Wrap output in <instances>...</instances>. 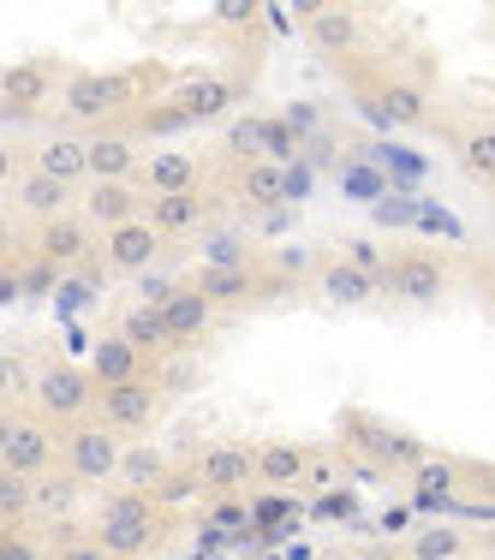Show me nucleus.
Listing matches in <instances>:
<instances>
[{
	"mask_svg": "<svg viewBox=\"0 0 495 560\" xmlns=\"http://www.w3.org/2000/svg\"><path fill=\"white\" fill-rule=\"evenodd\" d=\"M162 250L168 245L143 221H126V226H114V233H102V262H108V275H150L156 262H162Z\"/></svg>",
	"mask_w": 495,
	"mask_h": 560,
	"instance_id": "nucleus-24",
	"label": "nucleus"
},
{
	"mask_svg": "<svg viewBox=\"0 0 495 560\" xmlns=\"http://www.w3.org/2000/svg\"><path fill=\"white\" fill-rule=\"evenodd\" d=\"M48 560H114L108 549H102L90 530H78V525H60L55 537H48Z\"/></svg>",
	"mask_w": 495,
	"mask_h": 560,
	"instance_id": "nucleus-35",
	"label": "nucleus"
},
{
	"mask_svg": "<svg viewBox=\"0 0 495 560\" xmlns=\"http://www.w3.org/2000/svg\"><path fill=\"white\" fill-rule=\"evenodd\" d=\"M221 155H227V162H239V167L263 162V138H257V119H239V126H227V138H221Z\"/></svg>",
	"mask_w": 495,
	"mask_h": 560,
	"instance_id": "nucleus-39",
	"label": "nucleus"
},
{
	"mask_svg": "<svg viewBox=\"0 0 495 560\" xmlns=\"http://www.w3.org/2000/svg\"><path fill=\"white\" fill-rule=\"evenodd\" d=\"M192 126V114L180 108V102H143L138 114H131V131H138V138H173V131H185Z\"/></svg>",
	"mask_w": 495,
	"mask_h": 560,
	"instance_id": "nucleus-34",
	"label": "nucleus"
},
{
	"mask_svg": "<svg viewBox=\"0 0 495 560\" xmlns=\"http://www.w3.org/2000/svg\"><path fill=\"white\" fill-rule=\"evenodd\" d=\"M180 459H168L162 447H150V442H131L126 453H119V471H114V483L119 489H131V495H156V489L168 483V471Z\"/></svg>",
	"mask_w": 495,
	"mask_h": 560,
	"instance_id": "nucleus-29",
	"label": "nucleus"
},
{
	"mask_svg": "<svg viewBox=\"0 0 495 560\" xmlns=\"http://www.w3.org/2000/svg\"><path fill=\"white\" fill-rule=\"evenodd\" d=\"M90 537H96L114 560H150V555H162V549H168V537H173V513H168V506H156L150 495L114 489V495H102V501H96Z\"/></svg>",
	"mask_w": 495,
	"mask_h": 560,
	"instance_id": "nucleus-1",
	"label": "nucleus"
},
{
	"mask_svg": "<svg viewBox=\"0 0 495 560\" xmlns=\"http://www.w3.org/2000/svg\"><path fill=\"white\" fill-rule=\"evenodd\" d=\"M227 197L216 191V179L204 185V191H180V197H143V226H150L162 245H185V238L209 233V226L221 221Z\"/></svg>",
	"mask_w": 495,
	"mask_h": 560,
	"instance_id": "nucleus-5",
	"label": "nucleus"
},
{
	"mask_svg": "<svg viewBox=\"0 0 495 560\" xmlns=\"http://www.w3.org/2000/svg\"><path fill=\"white\" fill-rule=\"evenodd\" d=\"M341 262H353V269H365V275H377V280H382L388 250H377L370 238H346V245H341Z\"/></svg>",
	"mask_w": 495,
	"mask_h": 560,
	"instance_id": "nucleus-42",
	"label": "nucleus"
},
{
	"mask_svg": "<svg viewBox=\"0 0 495 560\" xmlns=\"http://www.w3.org/2000/svg\"><path fill=\"white\" fill-rule=\"evenodd\" d=\"M119 453H126V442H119L114 430H102L96 418H90V423H72V430H60V471L78 477L84 489L114 483Z\"/></svg>",
	"mask_w": 495,
	"mask_h": 560,
	"instance_id": "nucleus-8",
	"label": "nucleus"
},
{
	"mask_svg": "<svg viewBox=\"0 0 495 560\" xmlns=\"http://www.w3.org/2000/svg\"><path fill=\"white\" fill-rule=\"evenodd\" d=\"M24 250H31V238H24V221L12 215V209H0V269H19Z\"/></svg>",
	"mask_w": 495,
	"mask_h": 560,
	"instance_id": "nucleus-41",
	"label": "nucleus"
},
{
	"mask_svg": "<svg viewBox=\"0 0 495 560\" xmlns=\"http://www.w3.org/2000/svg\"><path fill=\"white\" fill-rule=\"evenodd\" d=\"M233 96H239V84H233V78H221V72H185L180 84H173V102L192 114V126H204V119H227V114H233Z\"/></svg>",
	"mask_w": 495,
	"mask_h": 560,
	"instance_id": "nucleus-25",
	"label": "nucleus"
},
{
	"mask_svg": "<svg viewBox=\"0 0 495 560\" xmlns=\"http://www.w3.org/2000/svg\"><path fill=\"white\" fill-rule=\"evenodd\" d=\"M31 257H43L48 269H72V262H90V226L84 215H55L31 226Z\"/></svg>",
	"mask_w": 495,
	"mask_h": 560,
	"instance_id": "nucleus-20",
	"label": "nucleus"
},
{
	"mask_svg": "<svg viewBox=\"0 0 495 560\" xmlns=\"http://www.w3.org/2000/svg\"><path fill=\"white\" fill-rule=\"evenodd\" d=\"M90 382H96V394L102 388H126V382H138V376H150V370H143V358L131 352L126 340L119 335H96V346H90Z\"/></svg>",
	"mask_w": 495,
	"mask_h": 560,
	"instance_id": "nucleus-27",
	"label": "nucleus"
},
{
	"mask_svg": "<svg viewBox=\"0 0 495 560\" xmlns=\"http://www.w3.org/2000/svg\"><path fill=\"white\" fill-rule=\"evenodd\" d=\"M316 292H323L329 304L358 311V304H377L382 299V280L365 275V269H353V262H341V257H329L323 269H316Z\"/></svg>",
	"mask_w": 495,
	"mask_h": 560,
	"instance_id": "nucleus-28",
	"label": "nucleus"
},
{
	"mask_svg": "<svg viewBox=\"0 0 495 560\" xmlns=\"http://www.w3.org/2000/svg\"><path fill=\"white\" fill-rule=\"evenodd\" d=\"M0 560H48V537L36 525H7L0 530Z\"/></svg>",
	"mask_w": 495,
	"mask_h": 560,
	"instance_id": "nucleus-38",
	"label": "nucleus"
},
{
	"mask_svg": "<svg viewBox=\"0 0 495 560\" xmlns=\"http://www.w3.org/2000/svg\"><path fill=\"white\" fill-rule=\"evenodd\" d=\"M304 24H311L304 36L316 43V55H329L341 66H358V55H365V43H370L365 19H358L353 7H311V12H304Z\"/></svg>",
	"mask_w": 495,
	"mask_h": 560,
	"instance_id": "nucleus-14",
	"label": "nucleus"
},
{
	"mask_svg": "<svg viewBox=\"0 0 495 560\" xmlns=\"http://www.w3.org/2000/svg\"><path fill=\"white\" fill-rule=\"evenodd\" d=\"M216 179L209 173L204 155L192 150H156L143 155V167L131 173V185H138V197H180V191H204V185Z\"/></svg>",
	"mask_w": 495,
	"mask_h": 560,
	"instance_id": "nucleus-12",
	"label": "nucleus"
},
{
	"mask_svg": "<svg viewBox=\"0 0 495 560\" xmlns=\"http://www.w3.org/2000/svg\"><path fill=\"white\" fill-rule=\"evenodd\" d=\"M400 555L406 560H460V555H472V537H465L460 525H448V518H424Z\"/></svg>",
	"mask_w": 495,
	"mask_h": 560,
	"instance_id": "nucleus-33",
	"label": "nucleus"
},
{
	"mask_svg": "<svg viewBox=\"0 0 495 560\" xmlns=\"http://www.w3.org/2000/svg\"><path fill=\"white\" fill-rule=\"evenodd\" d=\"M316 447L304 442H257V483L263 489H304Z\"/></svg>",
	"mask_w": 495,
	"mask_h": 560,
	"instance_id": "nucleus-26",
	"label": "nucleus"
},
{
	"mask_svg": "<svg viewBox=\"0 0 495 560\" xmlns=\"http://www.w3.org/2000/svg\"><path fill=\"white\" fill-rule=\"evenodd\" d=\"M304 513H311V518H323V525H329V518H334V525H346V518H358V513H365V501H358L353 489H323V495H316L311 506H304Z\"/></svg>",
	"mask_w": 495,
	"mask_h": 560,
	"instance_id": "nucleus-40",
	"label": "nucleus"
},
{
	"mask_svg": "<svg viewBox=\"0 0 495 560\" xmlns=\"http://www.w3.org/2000/svg\"><path fill=\"white\" fill-rule=\"evenodd\" d=\"M192 477L209 495H245V489L257 483V447L251 442H209L192 459Z\"/></svg>",
	"mask_w": 495,
	"mask_h": 560,
	"instance_id": "nucleus-11",
	"label": "nucleus"
},
{
	"mask_svg": "<svg viewBox=\"0 0 495 560\" xmlns=\"http://www.w3.org/2000/svg\"><path fill=\"white\" fill-rule=\"evenodd\" d=\"M490 299H495V275H490Z\"/></svg>",
	"mask_w": 495,
	"mask_h": 560,
	"instance_id": "nucleus-50",
	"label": "nucleus"
},
{
	"mask_svg": "<svg viewBox=\"0 0 495 560\" xmlns=\"http://www.w3.org/2000/svg\"><path fill=\"white\" fill-rule=\"evenodd\" d=\"M441 138H448L465 179L495 191V119H453V126H441Z\"/></svg>",
	"mask_w": 495,
	"mask_h": 560,
	"instance_id": "nucleus-19",
	"label": "nucleus"
},
{
	"mask_svg": "<svg viewBox=\"0 0 495 560\" xmlns=\"http://www.w3.org/2000/svg\"><path fill=\"white\" fill-rule=\"evenodd\" d=\"M162 411H168L162 382H156V376H138V382H126V388H102L90 418H96L102 430H114L119 442H143V435L162 423Z\"/></svg>",
	"mask_w": 495,
	"mask_h": 560,
	"instance_id": "nucleus-6",
	"label": "nucleus"
},
{
	"mask_svg": "<svg viewBox=\"0 0 495 560\" xmlns=\"http://www.w3.org/2000/svg\"><path fill=\"white\" fill-rule=\"evenodd\" d=\"M453 280H460V269H453V257L436 245H400V250H388V262H382V292L400 304H412V311H436L453 292Z\"/></svg>",
	"mask_w": 495,
	"mask_h": 560,
	"instance_id": "nucleus-3",
	"label": "nucleus"
},
{
	"mask_svg": "<svg viewBox=\"0 0 495 560\" xmlns=\"http://www.w3.org/2000/svg\"><path fill=\"white\" fill-rule=\"evenodd\" d=\"M460 483H465V465H453V459H430V465L412 471V489H418V495H453Z\"/></svg>",
	"mask_w": 495,
	"mask_h": 560,
	"instance_id": "nucleus-37",
	"label": "nucleus"
},
{
	"mask_svg": "<svg viewBox=\"0 0 495 560\" xmlns=\"http://www.w3.org/2000/svg\"><path fill=\"white\" fill-rule=\"evenodd\" d=\"M48 96H60V78H55V66H48V60H19V66L0 72V114L24 119V114L43 108Z\"/></svg>",
	"mask_w": 495,
	"mask_h": 560,
	"instance_id": "nucleus-18",
	"label": "nucleus"
},
{
	"mask_svg": "<svg viewBox=\"0 0 495 560\" xmlns=\"http://www.w3.org/2000/svg\"><path fill=\"white\" fill-rule=\"evenodd\" d=\"M31 495H36V483L0 471V530H7V525H31Z\"/></svg>",
	"mask_w": 495,
	"mask_h": 560,
	"instance_id": "nucleus-36",
	"label": "nucleus"
},
{
	"mask_svg": "<svg viewBox=\"0 0 495 560\" xmlns=\"http://www.w3.org/2000/svg\"><path fill=\"white\" fill-rule=\"evenodd\" d=\"M12 423H19V406H12V399H0V447H7Z\"/></svg>",
	"mask_w": 495,
	"mask_h": 560,
	"instance_id": "nucleus-48",
	"label": "nucleus"
},
{
	"mask_svg": "<svg viewBox=\"0 0 495 560\" xmlns=\"http://www.w3.org/2000/svg\"><path fill=\"white\" fill-rule=\"evenodd\" d=\"M323 560H365V555H353V549H334V555H323Z\"/></svg>",
	"mask_w": 495,
	"mask_h": 560,
	"instance_id": "nucleus-49",
	"label": "nucleus"
},
{
	"mask_svg": "<svg viewBox=\"0 0 495 560\" xmlns=\"http://www.w3.org/2000/svg\"><path fill=\"white\" fill-rule=\"evenodd\" d=\"M24 167H31V155H24L19 143H0V185H12Z\"/></svg>",
	"mask_w": 495,
	"mask_h": 560,
	"instance_id": "nucleus-45",
	"label": "nucleus"
},
{
	"mask_svg": "<svg viewBox=\"0 0 495 560\" xmlns=\"http://www.w3.org/2000/svg\"><path fill=\"white\" fill-rule=\"evenodd\" d=\"M412 513H424V518H453V513H472L460 495H418L412 489Z\"/></svg>",
	"mask_w": 495,
	"mask_h": 560,
	"instance_id": "nucleus-44",
	"label": "nucleus"
},
{
	"mask_svg": "<svg viewBox=\"0 0 495 560\" xmlns=\"http://www.w3.org/2000/svg\"><path fill=\"white\" fill-rule=\"evenodd\" d=\"M341 453L346 459H365L377 477H412L418 465L436 459L418 430L388 423V418H370V411H346L341 418Z\"/></svg>",
	"mask_w": 495,
	"mask_h": 560,
	"instance_id": "nucleus-2",
	"label": "nucleus"
},
{
	"mask_svg": "<svg viewBox=\"0 0 495 560\" xmlns=\"http://www.w3.org/2000/svg\"><path fill=\"white\" fill-rule=\"evenodd\" d=\"M60 465V430H48L36 411H19V423H12L7 447H0V471L24 477V483H36V477H48Z\"/></svg>",
	"mask_w": 495,
	"mask_h": 560,
	"instance_id": "nucleus-10",
	"label": "nucleus"
},
{
	"mask_svg": "<svg viewBox=\"0 0 495 560\" xmlns=\"http://www.w3.org/2000/svg\"><path fill=\"white\" fill-rule=\"evenodd\" d=\"M185 495H197V477H192V465H173V471H168V483L162 489H156V506H168V513H173V501H185Z\"/></svg>",
	"mask_w": 495,
	"mask_h": 560,
	"instance_id": "nucleus-43",
	"label": "nucleus"
},
{
	"mask_svg": "<svg viewBox=\"0 0 495 560\" xmlns=\"http://www.w3.org/2000/svg\"><path fill=\"white\" fill-rule=\"evenodd\" d=\"M138 72H66L60 78V114L66 126H108L119 114H138Z\"/></svg>",
	"mask_w": 495,
	"mask_h": 560,
	"instance_id": "nucleus-4",
	"label": "nucleus"
},
{
	"mask_svg": "<svg viewBox=\"0 0 495 560\" xmlns=\"http://www.w3.org/2000/svg\"><path fill=\"white\" fill-rule=\"evenodd\" d=\"M216 525H245V495H216Z\"/></svg>",
	"mask_w": 495,
	"mask_h": 560,
	"instance_id": "nucleus-46",
	"label": "nucleus"
},
{
	"mask_svg": "<svg viewBox=\"0 0 495 560\" xmlns=\"http://www.w3.org/2000/svg\"><path fill=\"white\" fill-rule=\"evenodd\" d=\"M156 311H162V328L173 335V346H180V352H192V346H204L209 335H216V304L204 299V292L192 287V280H180V287L168 292L162 304H156Z\"/></svg>",
	"mask_w": 495,
	"mask_h": 560,
	"instance_id": "nucleus-15",
	"label": "nucleus"
},
{
	"mask_svg": "<svg viewBox=\"0 0 495 560\" xmlns=\"http://www.w3.org/2000/svg\"><path fill=\"white\" fill-rule=\"evenodd\" d=\"M216 19H227V24H251V19H257V7H245V0H239V7H221Z\"/></svg>",
	"mask_w": 495,
	"mask_h": 560,
	"instance_id": "nucleus-47",
	"label": "nucleus"
},
{
	"mask_svg": "<svg viewBox=\"0 0 495 560\" xmlns=\"http://www.w3.org/2000/svg\"><path fill=\"white\" fill-rule=\"evenodd\" d=\"M31 173H48V179L84 191V185H90V138H84V131H72V126L48 131V138L31 150Z\"/></svg>",
	"mask_w": 495,
	"mask_h": 560,
	"instance_id": "nucleus-16",
	"label": "nucleus"
},
{
	"mask_svg": "<svg viewBox=\"0 0 495 560\" xmlns=\"http://www.w3.org/2000/svg\"><path fill=\"white\" fill-rule=\"evenodd\" d=\"M192 287L204 292L216 311H245V304H263L275 292L269 280V262L245 257V262H204V269L192 275Z\"/></svg>",
	"mask_w": 495,
	"mask_h": 560,
	"instance_id": "nucleus-9",
	"label": "nucleus"
},
{
	"mask_svg": "<svg viewBox=\"0 0 495 560\" xmlns=\"http://www.w3.org/2000/svg\"><path fill=\"white\" fill-rule=\"evenodd\" d=\"M78 501H84V483L78 477H66L60 465L48 477H36V495H31V518H43V525H72V513H78Z\"/></svg>",
	"mask_w": 495,
	"mask_h": 560,
	"instance_id": "nucleus-30",
	"label": "nucleus"
},
{
	"mask_svg": "<svg viewBox=\"0 0 495 560\" xmlns=\"http://www.w3.org/2000/svg\"><path fill=\"white\" fill-rule=\"evenodd\" d=\"M221 197L233 209H257V215H275L280 203L292 197V167H275V162H251V167H233L221 185Z\"/></svg>",
	"mask_w": 495,
	"mask_h": 560,
	"instance_id": "nucleus-13",
	"label": "nucleus"
},
{
	"mask_svg": "<svg viewBox=\"0 0 495 560\" xmlns=\"http://www.w3.org/2000/svg\"><path fill=\"white\" fill-rule=\"evenodd\" d=\"M78 215H84V226L114 233V226L143 215V197H138V185H126V179H96V185L78 191Z\"/></svg>",
	"mask_w": 495,
	"mask_h": 560,
	"instance_id": "nucleus-22",
	"label": "nucleus"
},
{
	"mask_svg": "<svg viewBox=\"0 0 495 560\" xmlns=\"http://www.w3.org/2000/svg\"><path fill=\"white\" fill-rule=\"evenodd\" d=\"M114 335L143 358V370H150V376H162V364H173V358H180V346H173V335L162 328V311H150V304H131V311H119Z\"/></svg>",
	"mask_w": 495,
	"mask_h": 560,
	"instance_id": "nucleus-17",
	"label": "nucleus"
},
{
	"mask_svg": "<svg viewBox=\"0 0 495 560\" xmlns=\"http://www.w3.org/2000/svg\"><path fill=\"white\" fill-rule=\"evenodd\" d=\"M78 209V191L72 185H60V179H48V173H31L24 167L19 179H12V215L19 221H55V215H72Z\"/></svg>",
	"mask_w": 495,
	"mask_h": 560,
	"instance_id": "nucleus-23",
	"label": "nucleus"
},
{
	"mask_svg": "<svg viewBox=\"0 0 495 560\" xmlns=\"http://www.w3.org/2000/svg\"><path fill=\"white\" fill-rule=\"evenodd\" d=\"M31 399L48 430H72V423H90V411H96V382H90L84 364H48L36 376Z\"/></svg>",
	"mask_w": 495,
	"mask_h": 560,
	"instance_id": "nucleus-7",
	"label": "nucleus"
},
{
	"mask_svg": "<svg viewBox=\"0 0 495 560\" xmlns=\"http://www.w3.org/2000/svg\"><path fill=\"white\" fill-rule=\"evenodd\" d=\"M304 108H292V114H257V138H263V162H275V167H292V155L304 150Z\"/></svg>",
	"mask_w": 495,
	"mask_h": 560,
	"instance_id": "nucleus-32",
	"label": "nucleus"
},
{
	"mask_svg": "<svg viewBox=\"0 0 495 560\" xmlns=\"http://www.w3.org/2000/svg\"><path fill=\"white\" fill-rule=\"evenodd\" d=\"M299 513H304L299 489H257V495H245V525L257 537H280Z\"/></svg>",
	"mask_w": 495,
	"mask_h": 560,
	"instance_id": "nucleus-31",
	"label": "nucleus"
},
{
	"mask_svg": "<svg viewBox=\"0 0 495 560\" xmlns=\"http://www.w3.org/2000/svg\"><path fill=\"white\" fill-rule=\"evenodd\" d=\"M143 167V138L131 126H102L90 131V185L96 179H126Z\"/></svg>",
	"mask_w": 495,
	"mask_h": 560,
	"instance_id": "nucleus-21",
	"label": "nucleus"
}]
</instances>
